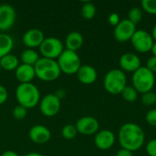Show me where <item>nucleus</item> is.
<instances>
[{
  "mask_svg": "<svg viewBox=\"0 0 156 156\" xmlns=\"http://www.w3.org/2000/svg\"><path fill=\"white\" fill-rule=\"evenodd\" d=\"M24 156H44L43 154H39V153H37V152H31V153H28L27 154H25Z\"/></svg>",
  "mask_w": 156,
  "mask_h": 156,
  "instance_id": "nucleus-37",
  "label": "nucleus"
},
{
  "mask_svg": "<svg viewBox=\"0 0 156 156\" xmlns=\"http://www.w3.org/2000/svg\"><path fill=\"white\" fill-rule=\"evenodd\" d=\"M118 140L122 148L135 152L143 147L145 141V134L143 128L138 124L127 122L120 128Z\"/></svg>",
  "mask_w": 156,
  "mask_h": 156,
  "instance_id": "nucleus-1",
  "label": "nucleus"
},
{
  "mask_svg": "<svg viewBox=\"0 0 156 156\" xmlns=\"http://www.w3.org/2000/svg\"><path fill=\"white\" fill-rule=\"evenodd\" d=\"M19 59L16 56L13 55L12 53L5 55V57L0 58V66L2 69L12 71L16 70V68L19 66Z\"/></svg>",
  "mask_w": 156,
  "mask_h": 156,
  "instance_id": "nucleus-21",
  "label": "nucleus"
},
{
  "mask_svg": "<svg viewBox=\"0 0 156 156\" xmlns=\"http://www.w3.org/2000/svg\"><path fill=\"white\" fill-rule=\"evenodd\" d=\"M96 6L91 2H85L81 5V15L85 19H92L96 15Z\"/></svg>",
  "mask_w": 156,
  "mask_h": 156,
  "instance_id": "nucleus-23",
  "label": "nucleus"
},
{
  "mask_svg": "<svg viewBox=\"0 0 156 156\" xmlns=\"http://www.w3.org/2000/svg\"><path fill=\"white\" fill-rule=\"evenodd\" d=\"M57 62L61 73L63 72L67 75L76 74L81 66V60L78 53L75 51L68 50L66 48L58 57Z\"/></svg>",
  "mask_w": 156,
  "mask_h": 156,
  "instance_id": "nucleus-6",
  "label": "nucleus"
},
{
  "mask_svg": "<svg viewBox=\"0 0 156 156\" xmlns=\"http://www.w3.org/2000/svg\"><path fill=\"white\" fill-rule=\"evenodd\" d=\"M83 42H84V39H83L82 34L78 31H72L69 33L65 38L66 49L76 52L78 49H80L82 47Z\"/></svg>",
  "mask_w": 156,
  "mask_h": 156,
  "instance_id": "nucleus-19",
  "label": "nucleus"
},
{
  "mask_svg": "<svg viewBox=\"0 0 156 156\" xmlns=\"http://www.w3.org/2000/svg\"><path fill=\"white\" fill-rule=\"evenodd\" d=\"M45 39V35L42 30L38 28H30L25 32L22 37V42L27 47V48L35 49L39 48L43 40Z\"/></svg>",
  "mask_w": 156,
  "mask_h": 156,
  "instance_id": "nucleus-13",
  "label": "nucleus"
},
{
  "mask_svg": "<svg viewBox=\"0 0 156 156\" xmlns=\"http://www.w3.org/2000/svg\"><path fill=\"white\" fill-rule=\"evenodd\" d=\"M79 133L83 135H92L99 132V122L92 116H84L80 118L75 124Z\"/></svg>",
  "mask_w": 156,
  "mask_h": 156,
  "instance_id": "nucleus-12",
  "label": "nucleus"
},
{
  "mask_svg": "<svg viewBox=\"0 0 156 156\" xmlns=\"http://www.w3.org/2000/svg\"><path fill=\"white\" fill-rule=\"evenodd\" d=\"M131 43L133 48L140 53H147L151 51L154 40L152 35L143 29L136 30L131 38Z\"/></svg>",
  "mask_w": 156,
  "mask_h": 156,
  "instance_id": "nucleus-8",
  "label": "nucleus"
},
{
  "mask_svg": "<svg viewBox=\"0 0 156 156\" xmlns=\"http://www.w3.org/2000/svg\"><path fill=\"white\" fill-rule=\"evenodd\" d=\"M116 156H133V152H131L129 150L122 148L117 152Z\"/></svg>",
  "mask_w": 156,
  "mask_h": 156,
  "instance_id": "nucleus-35",
  "label": "nucleus"
},
{
  "mask_svg": "<svg viewBox=\"0 0 156 156\" xmlns=\"http://www.w3.org/2000/svg\"><path fill=\"white\" fill-rule=\"evenodd\" d=\"M152 37H153V38H154V40L156 42V24L155 26L154 27V28H153V31H152Z\"/></svg>",
  "mask_w": 156,
  "mask_h": 156,
  "instance_id": "nucleus-38",
  "label": "nucleus"
},
{
  "mask_svg": "<svg viewBox=\"0 0 156 156\" xmlns=\"http://www.w3.org/2000/svg\"><path fill=\"white\" fill-rule=\"evenodd\" d=\"M16 98L18 105L29 110L39 104L40 91L32 82L21 83L16 90Z\"/></svg>",
  "mask_w": 156,
  "mask_h": 156,
  "instance_id": "nucleus-2",
  "label": "nucleus"
},
{
  "mask_svg": "<svg viewBox=\"0 0 156 156\" xmlns=\"http://www.w3.org/2000/svg\"><path fill=\"white\" fill-rule=\"evenodd\" d=\"M76 74L79 81L85 85L94 83L98 77L97 70L90 65H81Z\"/></svg>",
  "mask_w": 156,
  "mask_h": 156,
  "instance_id": "nucleus-17",
  "label": "nucleus"
},
{
  "mask_svg": "<svg viewBox=\"0 0 156 156\" xmlns=\"http://www.w3.org/2000/svg\"><path fill=\"white\" fill-rule=\"evenodd\" d=\"M119 65L123 72L126 71L133 73L142 67L140 58L135 53L132 52L124 53L123 55H122L119 59Z\"/></svg>",
  "mask_w": 156,
  "mask_h": 156,
  "instance_id": "nucleus-14",
  "label": "nucleus"
},
{
  "mask_svg": "<svg viewBox=\"0 0 156 156\" xmlns=\"http://www.w3.org/2000/svg\"><path fill=\"white\" fill-rule=\"evenodd\" d=\"M28 136L33 143L37 144H44L51 139V132L44 125L36 124L28 131Z\"/></svg>",
  "mask_w": 156,
  "mask_h": 156,
  "instance_id": "nucleus-15",
  "label": "nucleus"
},
{
  "mask_svg": "<svg viewBox=\"0 0 156 156\" xmlns=\"http://www.w3.org/2000/svg\"><path fill=\"white\" fill-rule=\"evenodd\" d=\"M143 10L140 7H133L128 13V20H130L135 26L141 22L143 19Z\"/></svg>",
  "mask_w": 156,
  "mask_h": 156,
  "instance_id": "nucleus-26",
  "label": "nucleus"
},
{
  "mask_svg": "<svg viewBox=\"0 0 156 156\" xmlns=\"http://www.w3.org/2000/svg\"><path fill=\"white\" fill-rule=\"evenodd\" d=\"M133 87L140 93L151 91L155 84V76L150 69L145 66L141 67L135 72L133 73L132 77Z\"/></svg>",
  "mask_w": 156,
  "mask_h": 156,
  "instance_id": "nucleus-5",
  "label": "nucleus"
},
{
  "mask_svg": "<svg viewBox=\"0 0 156 156\" xmlns=\"http://www.w3.org/2000/svg\"><path fill=\"white\" fill-rule=\"evenodd\" d=\"M14 48V40L11 36L0 33V58L11 53Z\"/></svg>",
  "mask_w": 156,
  "mask_h": 156,
  "instance_id": "nucleus-20",
  "label": "nucleus"
},
{
  "mask_svg": "<svg viewBox=\"0 0 156 156\" xmlns=\"http://www.w3.org/2000/svg\"><path fill=\"white\" fill-rule=\"evenodd\" d=\"M78 133L77 128L73 124H66L61 129V135L66 140H72Z\"/></svg>",
  "mask_w": 156,
  "mask_h": 156,
  "instance_id": "nucleus-25",
  "label": "nucleus"
},
{
  "mask_svg": "<svg viewBox=\"0 0 156 156\" xmlns=\"http://www.w3.org/2000/svg\"><path fill=\"white\" fill-rule=\"evenodd\" d=\"M145 120H146V122H147V123L149 125L156 127V109L150 110L146 113Z\"/></svg>",
  "mask_w": 156,
  "mask_h": 156,
  "instance_id": "nucleus-30",
  "label": "nucleus"
},
{
  "mask_svg": "<svg viewBox=\"0 0 156 156\" xmlns=\"http://www.w3.org/2000/svg\"><path fill=\"white\" fill-rule=\"evenodd\" d=\"M8 99V92L7 90L3 86L0 85V105L4 104Z\"/></svg>",
  "mask_w": 156,
  "mask_h": 156,
  "instance_id": "nucleus-33",
  "label": "nucleus"
},
{
  "mask_svg": "<svg viewBox=\"0 0 156 156\" xmlns=\"http://www.w3.org/2000/svg\"><path fill=\"white\" fill-rule=\"evenodd\" d=\"M60 107V99L53 93L45 95L44 98H42L39 101V110L41 113L46 117L56 116L59 112Z\"/></svg>",
  "mask_w": 156,
  "mask_h": 156,
  "instance_id": "nucleus-9",
  "label": "nucleus"
},
{
  "mask_svg": "<svg viewBox=\"0 0 156 156\" xmlns=\"http://www.w3.org/2000/svg\"><path fill=\"white\" fill-rule=\"evenodd\" d=\"M16 18L15 7L8 4L0 5V31L5 32L10 29Z\"/></svg>",
  "mask_w": 156,
  "mask_h": 156,
  "instance_id": "nucleus-11",
  "label": "nucleus"
},
{
  "mask_svg": "<svg viewBox=\"0 0 156 156\" xmlns=\"http://www.w3.org/2000/svg\"><path fill=\"white\" fill-rule=\"evenodd\" d=\"M151 51H152V53H153V56L156 57V42L154 43V45H153V47H152Z\"/></svg>",
  "mask_w": 156,
  "mask_h": 156,
  "instance_id": "nucleus-39",
  "label": "nucleus"
},
{
  "mask_svg": "<svg viewBox=\"0 0 156 156\" xmlns=\"http://www.w3.org/2000/svg\"><path fill=\"white\" fill-rule=\"evenodd\" d=\"M155 93H156V92H155Z\"/></svg>",
  "mask_w": 156,
  "mask_h": 156,
  "instance_id": "nucleus-41",
  "label": "nucleus"
},
{
  "mask_svg": "<svg viewBox=\"0 0 156 156\" xmlns=\"http://www.w3.org/2000/svg\"><path fill=\"white\" fill-rule=\"evenodd\" d=\"M40 58L38 53L32 48H26L20 54V60L22 64L35 66L37 60Z\"/></svg>",
  "mask_w": 156,
  "mask_h": 156,
  "instance_id": "nucleus-22",
  "label": "nucleus"
},
{
  "mask_svg": "<svg viewBox=\"0 0 156 156\" xmlns=\"http://www.w3.org/2000/svg\"><path fill=\"white\" fill-rule=\"evenodd\" d=\"M38 48L43 58L55 60L58 58V57L65 49L62 41L55 37H45V39L43 40Z\"/></svg>",
  "mask_w": 156,
  "mask_h": 156,
  "instance_id": "nucleus-7",
  "label": "nucleus"
},
{
  "mask_svg": "<svg viewBox=\"0 0 156 156\" xmlns=\"http://www.w3.org/2000/svg\"><path fill=\"white\" fill-rule=\"evenodd\" d=\"M141 5L146 13L156 15V0H143Z\"/></svg>",
  "mask_w": 156,
  "mask_h": 156,
  "instance_id": "nucleus-27",
  "label": "nucleus"
},
{
  "mask_svg": "<svg viewBox=\"0 0 156 156\" xmlns=\"http://www.w3.org/2000/svg\"><path fill=\"white\" fill-rule=\"evenodd\" d=\"M142 102L146 106H151L156 103V93L154 91H148L142 95Z\"/></svg>",
  "mask_w": 156,
  "mask_h": 156,
  "instance_id": "nucleus-29",
  "label": "nucleus"
},
{
  "mask_svg": "<svg viewBox=\"0 0 156 156\" xmlns=\"http://www.w3.org/2000/svg\"><path fill=\"white\" fill-rule=\"evenodd\" d=\"M148 69H150L153 73H156V57L153 56L151 57L147 62H146V66H145Z\"/></svg>",
  "mask_w": 156,
  "mask_h": 156,
  "instance_id": "nucleus-32",
  "label": "nucleus"
},
{
  "mask_svg": "<svg viewBox=\"0 0 156 156\" xmlns=\"http://www.w3.org/2000/svg\"><path fill=\"white\" fill-rule=\"evenodd\" d=\"M136 30V26L126 18L121 20L120 23L114 27L113 35L117 41L126 42L128 40H131Z\"/></svg>",
  "mask_w": 156,
  "mask_h": 156,
  "instance_id": "nucleus-10",
  "label": "nucleus"
},
{
  "mask_svg": "<svg viewBox=\"0 0 156 156\" xmlns=\"http://www.w3.org/2000/svg\"><path fill=\"white\" fill-rule=\"evenodd\" d=\"M109 23L112 25V26H113L114 27L120 23V16H119V15L117 14V13H112L110 16H109Z\"/></svg>",
  "mask_w": 156,
  "mask_h": 156,
  "instance_id": "nucleus-34",
  "label": "nucleus"
},
{
  "mask_svg": "<svg viewBox=\"0 0 156 156\" xmlns=\"http://www.w3.org/2000/svg\"><path fill=\"white\" fill-rule=\"evenodd\" d=\"M36 77L43 81H54L61 74L57 60L47 58H40L34 66Z\"/></svg>",
  "mask_w": 156,
  "mask_h": 156,
  "instance_id": "nucleus-3",
  "label": "nucleus"
},
{
  "mask_svg": "<svg viewBox=\"0 0 156 156\" xmlns=\"http://www.w3.org/2000/svg\"><path fill=\"white\" fill-rule=\"evenodd\" d=\"M1 156H19V154L15 152V151H12V150H8V151H5Z\"/></svg>",
  "mask_w": 156,
  "mask_h": 156,
  "instance_id": "nucleus-36",
  "label": "nucleus"
},
{
  "mask_svg": "<svg viewBox=\"0 0 156 156\" xmlns=\"http://www.w3.org/2000/svg\"><path fill=\"white\" fill-rule=\"evenodd\" d=\"M16 79L21 83H30L36 77L34 66L26 65V64H19V66L15 70Z\"/></svg>",
  "mask_w": 156,
  "mask_h": 156,
  "instance_id": "nucleus-18",
  "label": "nucleus"
},
{
  "mask_svg": "<svg viewBox=\"0 0 156 156\" xmlns=\"http://www.w3.org/2000/svg\"><path fill=\"white\" fill-rule=\"evenodd\" d=\"M12 115L13 117L16 119V120H23L27 117V109L24 108L23 106H20V105H17L16 106L13 111H12Z\"/></svg>",
  "mask_w": 156,
  "mask_h": 156,
  "instance_id": "nucleus-28",
  "label": "nucleus"
},
{
  "mask_svg": "<svg viewBox=\"0 0 156 156\" xmlns=\"http://www.w3.org/2000/svg\"><path fill=\"white\" fill-rule=\"evenodd\" d=\"M103 86L106 91L110 94H121L123 89L127 86V78L125 73L119 69H111L104 77Z\"/></svg>",
  "mask_w": 156,
  "mask_h": 156,
  "instance_id": "nucleus-4",
  "label": "nucleus"
},
{
  "mask_svg": "<svg viewBox=\"0 0 156 156\" xmlns=\"http://www.w3.org/2000/svg\"><path fill=\"white\" fill-rule=\"evenodd\" d=\"M145 151L149 156H156V139L151 140L146 144Z\"/></svg>",
  "mask_w": 156,
  "mask_h": 156,
  "instance_id": "nucleus-31",
  "label": "nucleus"
},
{
  "mask_svg": "<svg viewBox=\"0 0 156 156\" xmlns=\"http://www.w3.org/2000/svg\"><path fill=\"white\" fill-rule=\"evenodd\" d=\"M121 94L127 102H133L138 99V91L133 86L127 85Z\"/></svg>",
  "mask_w": 156,
  "mask_h": 156,
  "instance_id": "nucleus-24",
  "label": "nucleus"
},
{
  "mask_svg": "<svg viewBox=\"0 0 156 156\" xmlns=\"http://www.w3.org/2000/svg\"><path fill=\"white\" fill-rule=\"evenodd\" d=\"M1 71H2V69H1V66H0V73H1Z\"/></svg>",
  "mask_w": 156,
  "mask_h": 156,
  "instance_id": "nucleus-40",
  "label": "nucleus"
},
{
  "mask_svg": "<svg viewBox=\"0 0 156 156\" xmlns=\"http://www.w3.org/2000/svg\"><path fill=\"white\" fill-rule=\"evenodd\" d=\"M115 143V135L110 130H102L95 134L94 144L95 146L102 151L111 149Z\"/></svg>",
  "mask_w": 156,
  "mask_h": 156,
  "instance_id": "nucleus-16",
  "label": "nucleus"
}]
</instances>
